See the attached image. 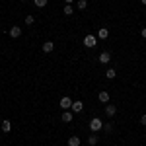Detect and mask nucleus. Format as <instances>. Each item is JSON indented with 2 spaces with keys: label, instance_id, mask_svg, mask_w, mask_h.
<instances>
[{
  "label": "nucleus",
  "instance_id": "19",
  "mask_svg": "<svg viewBox=\"0 0 146 146\" xmlns=\"http://www.w3.org/2000/svg\"><path fill=\"white\" fill-rule=\"evenodd\" d=\"M103 131H105V133H111V131H113V125H111V123L103 125Z\"/></svg>",
  "mask_w": 146,
  "mask_h": 146
},
{
  "label": "nucleus",
  "instance_id": "20",
  "mask_svg": "<svg viewBox=\"0 0 146 146\" xmlns=\"http://www.w3.org/2000/svg\"><path fill=\"white\" fill-rule=\"evenodd\" d=\"M33 22H35V18H33V16H27V18H25V23H27V25H31Z\"/></svg>",
  "mask_w": 146,
  "mask_h": 146
},
{
  "label": "nucleus",
  "instance_id": "25",
  "mask_svg": "<svg viewBox=\"0 0 146 146\" xmlns=\"http://www.w3.org/2000/svg\"><path fill=\"white\" fill-rule=\"evenodd\" d=\"M22 2H25V0H22Z\"/></svg>",
  "mask_w": 146,
  "mask_h": 146
},
{
  "label": "nucleus",
  "instance_id": "18",
  "mask_svg": "<svg viewBox=\"0 0 146 146\" xmlns=\"http://www.w3.org/2000/svg\"><path fill=\"white\" fill-rule=\"evenodd\" d=\"M33 4L37 6V8H45V6H47V0H33Z\"/></svg>",
  "mask_w": 146,
  "mask_h": 146
},
{
  "label": "nucleus",
  "instance_id": "11",
  "mask_svg": "<svg viewBox=\"0 0 146 146\" xmlns=\"http://www.w3.org/2000/svg\"><path fill=\"white\" fill-rule=\"evenodd\" d=\"M68 146H80V138L78 136H70L68 138Z\"/></svg>",
  "mask_w": 146,
  "mask_h": 146
},
{
  "label": "nucleus",
  "instance_id": "1",
  "mask_svg": "<svg viewBox=\"0 0 146 146\" xmlns=\"http://www.w3.org/2000/svg\"><path fill=\"white\" fill-rule=\"evenodd\" d=\"M90 129H92V133H100L101 129H103V123H101L98 117H94V119L90 121Z\"/></svg>",
  "mask_w": 146,
  "mask_h": 146
},
{
  "label": "nucleus",
  "instance_id": "23",
  "mask_svg": "<svg viewBox=\"0 0 146 146\" xmlns=\"http://www.w3.org/2000/svg\"><path fill=\"white\" fill-rule=\"evenodd\" d=\"M64 2H66V4H70V2H74V0H64Z\"/></svg>",
  "mask_w": 146,
  "mask_h": 146
},
{
  "label": "nucleus",
  "instance_id": "7",
  "mask_svg": "<svg viewBox=\"0 0 146 146\" xmlns=\"http://www.w3.org/2000/svg\"><path fill=\"white\" fill-rule=\"evenodd\" d=\"M70 109H72V111H74V113H80V111H82V109H84V103H82V101H74Z\"/></svg>",
  "mask_w": 146,
  "mask_h": 146
},
{
  "label": "nucleus",
  "instance_id": "21",
  "mask_svg": "<svg viewBox=\"0 0 146 146\" xmlns=\"http://www.w3.org/2000/svg\"><path fill=\"white\" fill-rule=\"evenodd\" d=\"M140 123H142V125L146 127V115H142V117H140Z\"/></svg>",
  "mask_w": 146,
  "mask_h": 146
},
{
  "label": "nucleus",
  "instance_id": "8",
  "mask_svg": "<svg viewBox=\"0 0 146 146\" xmlns=\"http://www.w3.org/2000/svg\"><path fill=\"white\" fill-rule=\"evenodd\" d=\"M0 129H2L4 133H10V131H12V123L8 121V119H4V121H2V125H0Z\"/></svg>",
  "mask_w": 146,
  "mask_h": 146
},
{
  "label": "nucleus",
  "instance_id": "4",
  "mask_svg": "<svg viewBox=\"0 0 146 146\" xmlns=\"http://www.w3.org/2000/svg\"><path fill=\"white\" fill-rule=\"evenodd\" d=\"M72 103H74V101L70 100V98H62V100H60V107H62L64 111H68V109L72 107Z\"/></svg>",
  "mask_w": 146,
  "mask_h": 146
},
{
  "label": "nucleus",
  "instance_id": "5",
  "mask_svg": "<svg viewBox=\"0 0 146 146\" xmlns=\"http://www.w3.org/2000/svg\"><path fill=\"white\" fill-rule=\"evenodd\" d=\"M109 60H111V53H109V51H103V53L100 55V62L101 64H107Z\"/></svg>",
  "mask_w": 146,
  "mask_h": 146
},
{
  "label": "nucleus",
  "instance_id": "9",
  "mask_svg": "<svg viewBox=\"0 0 146 146\" xmlns=\"http://www.w3.org/2000/svg\"><path fill=\"white\" fill-rule=\"evenodd\" d=\"M98 37H100V39H107V37H109V29H107V27H100Z\"/></svg>",
  "mask_w": 146,
  "mask_h": 146
},
{
  "label": "nucleus",
  "instance_id": "10",
  "mask_svg": "<svg viewBox=\"0 0 146 146\" xmlns=\"http://www.w3.org/2000/svg\"><path fill=\"white\" fill-rule=\"evenodd\" d=\"M53 49H55V43H53V41H45V43H43V51H45V53H53Z\"/></svg>",
  "mask_w": 146,
  "mask_h": 146
},
{
  "label": "nucleus",
  "instance_id": "22",
  "mask_svg": "<svg viewBox=\"0 0 146 146\" xmlns=\"http://www.w3.org/2000/svg\"><path fill=\"white\" fill-rule=\"evenodd\" d=\"M140 35H142V37L146 39V27H142V29H140Z\"/></svg>",
  "mask_w": 146,
  "mask_h": 146
},
{
  "label": "nucleus",
  "instance_id": "15",
  "mask_svg": "<svg viewBox=\"0 0 146 146\" xmlns=\"http://www.w3.org/2000/svg\"><path fill=\"white\" fill-rule=\"evenodd\" d=\"M100 101L101 103H107L109 101V94L107 92H100Z\"/></svg>",
  "mask_w": 146,
  "mask_h": 146
},
{
  "label": "nucleus",
  "instance_id": "16",
  "mask_svg": "<svg viewBox=\"0 0 146 146\" xmlns=\"http://www.w3.org/2000/svg\"><path fill=\"white\" fill-rule=\"evenodd\" d=\"M62 12H64V16H72V14H74V8H72L70 4H66V6L62 8Z\"/></svg>",
  "mask_w": 146,
  "mask_h": 146
},
{
  "label": "nucleus",
  "instance_id": "12",
  "mask_svg": "<svg viewBox=\"0 0 146 146\" xmlns=\"http://www.w3.org/2000/svg\"><path fill=\"white\" fill-rule=\"evenodd\" d=\"M76 8H78V10H86V8H88V0H78V2H76Z\"/></svg>",
  "mask_w": 146,
  "mask_h": 146
},
{
  "label": "nucleus",
  "instance_id": "13",
  "mask_svg": "<svg viewBox=\"0 0 146 146\" xmlns=\"http://www.w3.org/2000/svg\"><path fill=\"white\" fill-rule=\"evenodd\" d=\"M88 144H90V146H96V144H98V135H96V133L88 136Z\"/></svg>",
  "mask_w": 146,
  "mask_h": 146
},
{
  "label": "nucleus",
  "instance_id": "26",
  "mask_svg": "<svg viewBox=\"0 0 146 146\" xmlns=\"http://www.w3.org/2000/svg\"><path fill=\"white\" fill-rule=\"evenodd\" d=\"M80 146H82V144H80Z\"/></svg>",
  "mask_w": 146,
  "mask_h": 146
},
{
  "label": "nucleus",
  "instance_id": "6",
  "mask_svg": "<svg viewBox=\"0 0 146 146\" xmlns=\"http://www.w3.org/2000/svg\"><path fill=\"white\" fill-rule=\"evenodd\" d=\"M115 113H117V107L115 105H105V115L107 117H115Z\"/></svg>",
  "mask_w": 146,
  "mask_h": 146
},
{
  "label": "nucleus",
  "instance_id": "14",
  "mask_svg": "<svg viewBox=\"0 0 146 146\" xmlns=\"http://www.w3.org/2000/svg\"><path fill=\"white\" fill-rule=\"evenodd\" d=\"M60 119H62L64 123H70V121H72V113H70V111H64V113H62V117H60Z\"/></svg>",
  "mask_w": 146,
  "mask_h": 146
},
{
  "label": "nucleus",
  "instance_id": "2",
  "mask_svg": "<svg viewBox=\"0 0 146 146\" xmlns=\"http://www.w3.org/2000/svg\"><path fill=\"white\" fill-rule=\"evenodd\" d=\"M96 43H98V37H96V35H86V37H84V45L88 47V49H94Z\"/></svg>",
  "mask_w": 146,
  "mask_h": 146
},
{
  "label": "nucleus",
  "instance_id": "24",
  "mask_svg": "<svg viewBox=\"0 0 146 146\" xmlns=\"http://www.w3.org/2000/svg\"><path fill=\"white\" fill-rule=\"evenodd\" d=\"M140 2H142V4H144V6H146V0H140Z\"/></svg>",
  "mask_w": 146,
  "mask_h": 146
},
{
  "label": "nucleus",
  "instance_id": "17",
  "mask_svg": "<svg viewBox=\"0 0 146 146\" xmlns=\"http://www.w3.org/2000/svg\"><path fill=\"white\" fill-rule=\"evenodd\" d=\"M105 76H107L109 80H113L115 76H117V74H115V68H107V72H105Z\"/></svg>",
  "mask_w": 146,
  "mask_h": 146
},
{
  "label": "nucleus",
  "instance_id": "3",
  "mask_svg": "<svg viewBox=\"0 0 146 146\" xmlns=\"http://www.w3.org/2000/svg\"><path fill=\"white\" fill-rule=\"evenodd\" d=\"M20 35H22V27H20V25H12V27H10V37L18 39Z\"/></svg>",
  "mask_w": 146,
  "mask_h": 146
}]
</instances>
